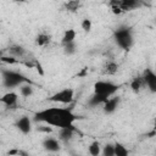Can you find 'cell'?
Listing matches in <instances>:
<instances>
[{"label": "cell", "instance_id": "obj_1", "mask_svg": "<svg viewBox=\"0 0 156 156\" xmlns=\"http://www.w3.org/2000/svg\"><path fill=\"white\" fill-rule=\"evenodd\" d=\"M78 119V116L73 113L72 108L68 107H48L35 112L34 121L43 122L60 129L74 128L73 123Z\"/></svg>", "mask_w": 156, "mask_h": 156}, {"label": "cell", "instance_id": "obj_2", "mask_svg": "<svg viewBox=\"0 0 156 156\" xmlns=\"http://www.w3.org/2000/svg\"><path fill=\"white\" fill-rule=\"evenodd\" d=\"M113 39L118 48L122 50H129L134 44V35L130 27L122 26L115 29L113 32Z\"/></svg>", "mask_w": 156, "mask_h": 156}, {"label": "cell", "instance_id": "obj_3", "mask_svg": "<svg viewBox=\"0 0 156 156\" xmlns=\"http://www.w3.org/2000/svg\"><path fill=\"white\" fill-rule=\"evenodd\" d=\"M118 89L119 85L111 80H98L94 83V94L102 96L105 99H110L115 96Z\"/></svg>", "mask_w": 156, "mask_h": 156}, {"label": "cell", "instance_id": "obj_4", "mask_svg": "<svg viewBox=\"0 0 156 156\" xmlns=\"http://www.w3.org/2000/svg\"><path fill=\"white\" fill-rule=\"evenodd\" d=\"M24 83H30L28 78H26L20 72L15 71H2V84L6 88H15L21 87Z\"/></svg>", "mask_w": 156, "mask_h": 156}, {"label": "cell", "instance_id": "obj_5", "mask_svg": "<svg viewBox=\"0 0 156 156\" xmlns=\"http://www.w3.org/2000/svg\"><path fill=\"white\" fill-rule=\"evenodd\" d=\"M48 100L51 102L69 105L74 100V90L72 88H63V89L56 91L55 94H52L50 98H48Z\"/></svg>", "mask_w": 156, "mask_h": 156}, {"label": "cell", "instance_id": "obj_6", "mask_svg": "<svg viewBox=\"0 0 156 156\" xmlns=\"http://www.w3.org/2000/svg\"><path fill=\"white\" fill-rule=\"evenodd\" d=\"M15 127L24 135L29 134L32 132V119L28 117V116H22L20 117L16 123H15Z\"/></svg>", "mask_w": 156, "mask_h": 156}, {"label": "cell", "instance_id": "obj_7", "mask_svg": "<svg viewBox=\"0 0 156 156\" xmlns=\"http://www.w3.org/2000/svg\"><path fill=\"white\" fill-rule=\"evenodd\" d=\"M143 79H144V83L147 87V89L151 93H156V73L154 71H151L150 68H147L144 72Z\"/></svg>", "mask_w": 156, "mask_h": 156}, {"label": "cell", "instance_id": "obj_8", "mask_svg": "<svg viewBox=\"0 0 156 156\" xmlns=\"http://www.w3.org/2000/svg\"><path fill=\"white\" fill-rule=\"evenodd\" d=\"M119 102H121V98L119 96H112L110 99H107V101L102 105V110L106 115H111L113 113L118 106H119Z\"/></svg>", "mask_w": 156, "mask_h": 156}, {"label": "cell", "instance_id": "obj_9", "mask_svg": "<svg viewBox=\"0 0 156 156\" xmlns=\"http://www.w3.org/2000/svg\"><path fill=\"white\" fill-rule=\"evenodd\" d=\"M44 150H46L48 152H57L60 151L61 146H60V143L56 138H52V136H46L43 143H41Z\"/></svg>", "mask_w": 156, "mask_h": 156}, {"label": "cell", "instance_id": "obj_10", "mask_svg": "<svg viewBox=\"0 0 156 156\" xmlns=\"http://www.w3.org/2000/svg\"><path fill=\"white\" fill-rule=\"evenodd\" d=\"M17 101H18V95L13 91H10V93H6L2 98H1V102L7 106L9 108H15L17 106Z\"/></svg>", "mask_w": 156, "mask_h": 156}, {"label": "cell", "instance_id": "obj_11", "mask_svg": "<svg viewBox=\"0 0 156 156\" xmlns=\"http://www.w3.org/2000/svg\"><path fill=\"white\" fill-rule=\"evenodd\" d=\"M76 35H77V32H76L73 28L66 29L65 33H63V37H62V39H61L62 45H66V44H69V43H74Z\"/></svg>", "mask_w": 156, "mask_h": 156}, {"label": "cell", "instance_id": "obj_12", "mask_svg": "<svg viewBox=\"0 0 156 156\" xmlns=\"http://www.w3.org/2000/svg\"><path fill=\"white\" fill-rule=\"evenodd\" d=\"M24 54H26V50H24V48L21 46V45H11V46L9 48V55H10V56H13V57H16V58L23 57Z\"/></svg>", "mask_w": 156, "mask_h": 156}, {"label": "cell", "instance_id": "obj_13", "mask_svg": "<svg viewBox=\"0 0 156 156\" xmlns=\"http://www.w3.org/2000/svg\"><path fill=\"white\" fill-rule=\"evenodd\" d=\"M74 130H76V128H63V129H60V132H58V139L61 141H65V143L69 141L72 139V136H73Z\"/></svg>", "mask_w": 156, "mask_h": 156}, {"label": "cell", "instance_id": "obj_14", "mask_svg": "<svg viewBox=\"0 0 156 156\" xmlns=\"http://www.w3.org/2000/svg\"><path fill=\"white\" fill-rule=\"evenodd\" d=\"M118 71V65L115 61H107L104 66V73L107 76H113Z\"/></svg>", "mask_w": 156, "mask_h": 156}, {"label": "cell", "instance_id": "obj_15", "mask_svg": "<svg viewBox=\"0 0 156 156\" xmlns=\"http://www.w3.org/2000/svg\"><path fill=\"white\" fill-rule=\"evenodd\" d=\"M101 146H100V143L98 141V140H94V141H91L90 144H89V146H88V152H89V155L90 156H99L100 154H101Z\"/></svg>", "mask_w": 156, "mask_h": 156}, {"label": "cell", "instance_id": "obj_16", "mask_svg": "<svg viewBox=\"0 0 156 156\" xmlns=\"http://www.w3.org/2000/svg\"><path fill=\"white\" fill-rule=\"evenodd\" d=\"M119 6H121V10L122 11H130V10L138 7L139 6V2L136 0H122L121 4H119Z\"/></svg>", "mask_w": 156, "mask_h": 156}, {"label": "cell", "instance_id": "obj_17", "mask_svg": "<svg viewBox=\"0 0 156 156\" xmlns=\"http://www.w3.org/2000/svg\"><path fill=\"white\" fill-rule=\"evenodd\" d=\"M143 84H145L143 77H135V78L130 82V89H132V91L135 93V94H138V93L140 91Z\"/></svg>", "mask_w": 156, "mask_h": 156}, {"label": "cell", "instance_id": "obj_18", "mask_svg": "<svg viewBox=\"0 0 156 156\" xmlns=\"http://www.w3.org/2000/svg\"><path fill=\"white\" fill-rule=\"evenodd\" d=\"M50 40H51V38H50L49 34H46V33H39L37 35V38H35V44L38 46H45V45H48L50 43Z\"/></svg>", "mask_w": 156, "mask_h": 156}, {"label": "cell", "instance_id": "obj_19", "mask_svg": "<svg viewBox=\"0 0 156 156\" xmlns=\"http://www.w3.org/2000/svg\"><path fill=\"white\" fill-rule=\"evenodd\" d=\"M20 94L23 98H29L33 95V87L30 85V83H24L20 87Z\"/></svg>", "mask_w": 156, "mask_h": 156}, {"label": "cell", "instance_id": "obj_20", "mask_svg": "<svg viewBox=\"0 0 156 156\" xmlns=\"http://www.w3.org/2000/svg\"><path fill=\"white\" fill-rule=\"evenodd\" d=\"M128 155H129V151L123 144L121 143L115 144V156H128Z\"/></svg>", "mask_w": 156, "mask_h": 156}, {"label": "cell", "instance_id": "obj_21", "mask_svg": "<svg viewBox=\"0 0 156 156\" xmlns=\"http://www.w3.org/2000/svg\"><path fill=\"white\" fill-rule=\"evenodd\" d=\"M107 101V99L102 98V96H99V95H93L89 100V105L90 106H98V105H104L105 102Z\"/></svg>", "mask_w": 156, "mask_h": 156}, {"label": "cell", "instance_id": "obj_22", "mask_svg": "<svg viewBox=\"0 0 156 156\" xmlns=\"http://www.w3.org/2000/svg\"><path fill=\"white\" fill-rule=\"evenodd\" d=\"M76 51H77V44H76V41L63 45V52H65V55L71 56V55L76 54Z\"/></svg>", "mask_w": 156, "mask_h": 156}, {"label": "cell", "instance_id": "obj_23", "mask_svg": "<svg viewBox=\"0 0 156 156\" xmlns=\"http://www.w3.org/2000/svg\"><path fill=\"white\" fill-rule=\"evenodd\" d=\"M63 6H65V9H66L67 11L74 12V11H77V10L79 9L80 2H79V1H77V0H74V1H68V2H65V4H63Z\"/></svg>", "mask_w": 156, "mask_h": 156}, {"label": "cell", "instance_id": "obj_24", "mask_svg": "<svg viewBox=\"0 0 156 156\" xmlns=\"http://www.w3.org/2000/svg\"><path fill=\"white\" fill-rule=\"evenodd\" d=\"M101 154L102 156H115V144H106Z\"/></svg>", "mask_w": 156, "mask_h": 156}, {"label": "cell", "instance_id": "obj_25", "mask_svg": "<svg viewBox=\"0 0 156 156\" xmlns=\"http://www.w3.org/2000/svg\"><path fill=\"white\" fill-rule=\"evenodd\" d=\"M80 27H82V29H83L84 32L89 33V32L91 30V27H93L91 20H90V18H84V20L82 21V23H80Z\"/></svg>", "mask_w": 156, "mask_h": 156}, {"label": "cell", "instance_id": "obj_26", "mask_svg": "<svg viewBox=\"0 0 156 156\" xmlns=\"http://www.w3.org/2000/svg\"><path fill=\"white\" fill-rule=\"evenodd\" d=\"M1 62H4V63H10V65H15V63H18L20 62V60L18 58H16V57H13V56H1Z\"/></svg>", "mask_w": 156, "mask_h": 156}, {"label": "cell", "instance_id": "obj_27", "mask_svg": "<svg viewBox=\"0 0 156 156\" xmlns=\"http://www.w3.org/2000/svg\"><path fill=\"white\" fill-rule=\"evenodd\" d=\"M35 68L38 69V72H39V74H40V76H43V74H44L43 67H41V65H40V62H39V61H35Z\"/></svg>", "mask_w": 156, "mask_h": 156}]
</instances>
